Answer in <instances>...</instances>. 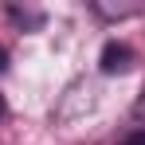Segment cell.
<instances>
[{
    "label": "cell",
    "mask_w": 145,
    "mask_h": 145,
    "mask_svg": "<svg viewBox=\"0 0 145 145\" xmlns=\"http://www.w3.org/2000/svg\"><path fill=\"white\" fill-rule=\"evenodd\" d=\"M102 74H125L133 63H137V55H133V47L129 43H121V39H110L106 47H102Z\"/></svg>",
    "instance_id": "6da1fadb"
},
{
    "label": "cell",
    "mask_w": 145,
    "mask_h": 145,
    "mask_svg": "<svg viewBox=\"0 0 145 145\" xmlns=\"http://www.w3.org/2000/svg\"><path fill=\"white\" fill-rule=\"evenodd\" d=\"M4 114H8V106H4V98H0V121H4Z\"/></svg>",
    "instance_id": "8992f818"
},
{
    "label": "cell",
    "mask_w": 145,
    "mask_h": 145,
    "mask_svg": "<svg viewBox=\"0 0 145 145\" xmlns=\"http://www.w3.org/2000/svg\"><path fill=\"white\" fill-rule=\"evenodd\" d=\"M90 8H94L102 20H129V16L141 12L137 0H90Z\"/></svg>",
    "instance_id": "7a4b0ae2"
},
{
    "label": "cell",
    "mask_w": 145,
    "mask_h": 145,
    "mask_svg": "<svg viewBox=\"0 0 145 145\" xmlns=\"http://www.w3.org/2000/svg\"><path fill=\"white\" fill-rule=\"evenodd\" d=\"M4 67H8V51L0 47V71H4Z\"/></svg>",
    "instance_id": "5b68a950"
},
{
    "label": "cell",
    "mask_w": 145,
    "mask_h": 145,
    "mask_svg": "<svg viewBox=\"0 0 145 145\" xmlns=\"http://www.w3.org/2000/svg\"><path fill=\"white\" fill-rule=\"evenodd\" d=\"M118 145H145V125H141V129H133V133H125Z\"/></svg>",
    "instance_id": "3957f363"
},
{
    "label": "cell",
    "mask_w": 145,
    "mask_h": 145,
    "mask_svg": "<svg viewBox=\"0 0 145 145\" xmlns=\"http://www.w3.org/2000/svg\"><path fill=\"white\" fill-rule=\"evenodd\" d=\"M133 114H137V118L145 121V90H141V98H137V106H133Z\"/></svg>",
    "instance_id": "277c9868"
}]
</instances>
